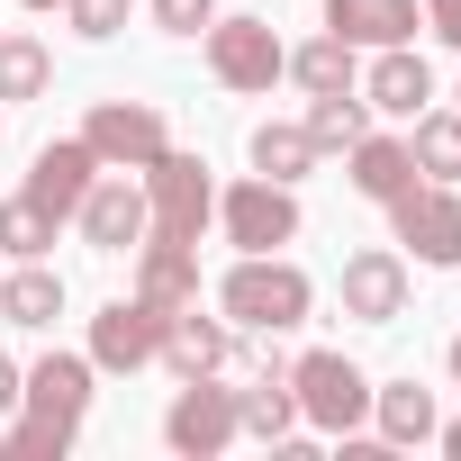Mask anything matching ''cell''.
<instances>
[{
    "mask_svg": "<svg viewBox=\"0 0 461 461\" xmlns=\"http://www.w3.org/2000/svg\"><path fill=\"white\" fill-rule=\"evenodd\" d=\"M0 272H10V263H0Z\"/></svg>",
    "mask_w": 461,
    "mask_h": 461,
    "instance_id": "obj_37",
    "label": "cell"
},
{
    "mask_svg": "<svg viewBox=\"0 0 461 461\" xmlns=\"http://www.w3.org/2000/svg\"><path fill=\"white\" fill-rule=\"evenodd\" d=\"M136 181H145V236H163V245H199V226H217V181H208L199 154L163 145Z\"/></svg>",
    "mask_w": 461,
    "mask_h": 461,
    "instance_id": "obj_2",
    "label": "cell"
},
{
    "mask_svg": "<svg viewBox=\"0 0 461 461\" xmlns=\"http://www.w3.org/2000/svg\"><path fill=\"white\" fill-rule=\"evenodd\" d=\"M335 299H344L353 326H398V317H407V254H398V245H362V254H344Z\"/></svg>",
    "mask_w": 461,
    "mask_h": 461,
    "instance_id": "obj_9",
    "label": "cell"
},
{
    "mask_svg": "<svg viewBox=\"0 0 461 461\" xmlns=\"http://www.w3.org/2000/svg\"><path fill=\"white\" fill-rule=\"evenodd\" d=\"M82 145H91L109 172H145V163L172 145V127H163L154 100H100V109L82 118Z\"/></svg>",
    "mask_w": 461,
    "mask_h": 461,
    "instance_id": "obj_8",
    "label": "cell"
},
{
    "mask_svg": "<svg viewBox=\"0 0 461 461\" xmlns=\"http://www.w3.org/2000/svg\"><path fill=\"white\" fill-rule=\"evenodd\" d=\"M362 100H371L380 118H416V109H434V64H425L416 46H371Z\"/></svg>",
    "mask_w": 461,
    "mask_h": 461,
    "instance_id": "obj_14",
    "label": "cell"
},
{
    "mask_svg": "<svg viewBox=\"0 0 461 461\" xmlns=\"http://www.w3.org/2000/svg\"><path fill=\"white\" fill-rule=\"evenodd\" d=\"M290 389H299V425L308 434H362L371 425V371L353 353H299L290 362Z\"/></svg>",
    "mask_w": 461,
    "mask_h": 461,
    "instance_id": "obj_3",
    "label": "cell"
},
{
    "mask_svg": "<svg viewBox=\"0 0 461 461\" xmlns=\"http://www.w3.org/2000/svg\"><path fill=\"white\" fill-rule=\"evenodd\" d=\"M136 299H154L163 317L190 308V299H199V245H163V236H145V245H136Z\"/></svg>",
    "mask_w": 461,
    "mask_h": 461,
    "instance_id": "obj_17",
    "label": "cell"
},
{
    "mask_svg": "<svg viewBox=\"0 0 461 461\" xmlns=\"http://www.w3.org/2000/svg\"><path fill=\"white\" fill-rule=\"evenodd\" d=\"M163 353V308L154 299H109L100 317H91V371H145Z\"/></svg>",
    "mask_w": 461,
    "mask_h": 461,
    "instance_id": "obj_11",
    "label": "cell"
},
{
    "mask_svg": "<svg viewBox=\"0 0 461 461\" xmlns=\"http://www.w3.org/2000/svg\"><path fill=\"white\" fill-rule=\"evenodd\" d=\"M443 371H452V389H461V335H452V344H443Z\"/></svg>",
    "mask_w": 461,
    "mask_h": 461,
    "instance_id": "obj_34",
    "label": "cell"
},
{
    "mask_svg": "<svg viewBox=\"0 0 461 461\" xmlns=\"http://www.w3.org/2000/svg\"><path fill=\"white\" fill-rule=\"evenodd\" d=\"M416 28H425V0H326V37H344V46H416Z\"/></svg>",
    "mask_w": 461,
    "mask_h": 461,
    "instance_id": "obj_16",
    "label": "cell"
},
{
    "mask_svg": "<svg viewBox=\"0 0 461 461\" xmlns=\"http://www.w3.org/2000/svg\"><path fill=\"white\" fill-rule=\"evenodd\" d=\"M46 91H55V55H46V37H28V28H0V109L46 100Z\"/></svg>",
    "mask_w": 461,
    "mask_h": 461,
    "instance_id": "obj_23",
    "label": "cell"
},
{
    "mask_svg": "<svg viewBox=\"0 0 461 461\" xmlns=\"http://www.w3.org/2000/svg\"><path fill=\"white\" fill-rule=\"evenodd\" d=\"M236 434H245V425H236V389H217V371L172 389V407H163V443H172L181 461H217Z\"/></svg>",
    "mask_w": 461,
    "mask_h": 461,
    "instance_id": "obj_7",
    "label": "cell"
},
{
    "mask_svg": "<svg viewBox=\"0 0 461 461\" xmlns=\"http://www.w3.org/2000/svg\"><path fill=\"white\" fill-rule=\"evenodd\" d=\"M172 380H208V371H226V362H236V326H226V317H199V299L190 308H172L163 317V353H154Z\"/></svg>",
    "mask_w": 461,
    "mask_h": 461,
    "instance_id": "obj_13",
    "label": "cell"
},
{
    "mask_svg": "<svg viewBox=\"0 0 461 461\" xmlns=\"http://www.w3.org/2000/svg\"><path fill=\"white\" fill-rule=\"evenodd\" d=\"M425 28H434V37L461 55V0H425Z\"/></svg>",
    "mask_w": 461,
    "mask_h": 461,
    "instance_id": "obj_31",
    "label": "cell"
},
{
    "mask_svg": "<svg viewBox=\"0 0 461 461\" xmlns=\"http://www.w3.org/2000/svg\"><path fill=\"white\" fill-rule=\"evenodd\" d=\"M64 452H73V434L46 425V416H10L0 425V461H64Z\"/></svg>",
    "mask_w": 461,
    "mask_h": 461,
    "instance_id": "obj_28",
    "label": "cell"
},
{
    "mask_svg": "<svg viewBox=\"0 0 461 461\" xmlns=\"http://www.w3.org/2000/svg\"><path fill=\"white\" fill-rule=\"evenodd\" d=\"M55 254V217L19 190V199H0V263H46Z\"/></svg>",
    "mask_w": 461,
    "mask_h": 461,
    "instance_id": "obj_26",
    "label": "cell"
},
{
    "mask_svg": "<svg viewBox=\"0 0 461 461\" xmlns=\"http://www.w3.org/2000/svg\"><path fill=\"white\" fill-rule=\"evenodd\" d=\"M452 109H461V91H452Z\"/></svg>",
    "mask_w": 461,
    "mask_h": 461,
    "instance_id": "obj_36",
    "label": "cell"
},
{
    "mask_svg": "<svg viewBox=\"0 0 461 461\" xmlns=\"http://www.w3.org/2000/svg\"><path fill=\"white\" fill-rule=\"evenodd\" d=\"M245 154H254V172H263V181H290V190H299V181L317 172V136H308L299 118H263Z\"/></svg>",
    "mask_w": 461,
    "mask_h": 461,
    "instance_id": "obj_22",
    "label": "cell"
},
{
    "mask_svg": "<svg viewBox=\"0 0 461 461\" xmlns=\"http://www.w3.org/2000/svg\"><path fill=\"white\" fill-rule=\"evenodd\" d=\"M407 154L425 181H461V109H416L407 118Z\"/></svg>",
    "mask_w": 461,
    "mask_h": 461,
    "instance_id": "obj_25",
    "label": "cell"
},
{
    "mask_svg": "<svg viewBox=\"0 0 461 461\" xmlns=\"http://www.w3.org/2000/svg\"><path fill=\"white\" fill-rule=\"evenodd\" d=\"M389 226H398V254L407 263L461 272V181H407L389 199Z\"/></svg>",
    "mask_w": 461,
    "mask_h": 461,
    "instance_id": "obj_4",
    "label": "cell"
},
{
    "mask_svg": "<svg viewBox=\"0 0 461 461\" xmlns=\"http://www.w3.org/2000/svg\"><path fill=\"white\" fill-rule=\"evenodd\" d=\"M91 353H46V362H28V380H19V416H46V425H64V434H82V416H91Z\"/></svg>",
    "mask_w": 461,
    "mask_h": 461,
    "instance_id": "obj_12",
    "label": "cell"
},
{
    "mask_svg": "<svg viewBox=\"0 0 461 461\" xmlns=\"http://www.w3.org/2000/svg\"><path fill=\"white\" fill-rule=\"evenodd\" d=\"M308 100H326V91H362V46H344V37H308V46H290V64H281Z\"/></svg>",
    "mask_w": 461,
    "mask_h": 461,
    "instance_id": "obj_21",
    "label": "cell"
},
{
    "mask_svg": "<svg viewBox=\"0 0 461 461\" xmlns=\"http://www.w3.org/2000/svg\"><path fill=\"white\" fill-rule=\"evenodd\" d=\"M73 226H82V245H91V254H136V245H145V181L100 172V181L82 190Z\"/></svg>",
    "mask_w": 461,
    "mask_h": 461,
    "instance_id": "obj_10",
    "label": "cell"
},
{
    "mask_svg": "<svg viewBox=\"0 0 461 461\" xmlns=\"http://www.w3.org/2000/svg\"><path fill=\"white\" fill-rule=\"evenodd\" d=\"M208 19H217V0H154V28L163 37H199Z\"/></svg>",
    "mask_w": 461,
    "mask_h": 461,
    "instance_id": "obj_30",
    "label": "cell"
},
{
    "mask_svg": "<svg viewBox=\"0 0 461 461\" xmlns=\"http://www.w3.org/2000/svg\"><path fill=\"white\" fill-rule=\"evenodd\" d=\"M55 317H64V272H46V263H10L0 272V326L46 335Z\"/></svg>",
    "mask_w": 461,
    "mask_h": 461,
    "instance_id": "obj_18",
    "label": "cell"
},
{
    "mask_svg": "<svg viewBox=\"0 0 461 461\" xmlns=\"http://www.w3.org/2000/svg\"><path fill=\"white\" fill-rule=\"evenodd\" d=\"M100 172H109V163H100V154H91L82 136H55V145H46V154L28 163V199H37V208H46V217L64 226V217L82 208V190H91Z\"/></svg>",
    "mask_w": 461,
    "mask_h": 461,
    "instance_id": "obj_15",
    "label": "cell"
},
{
    "mask_svg": "<svg viewBox=\"0 0 461 461\" xmlns=\"http://www.w3.org/2000/svg\"><path fill=\"white\" fill-rule=\"evenodd\" d=\"M236 425H245L254 443H290V434H299V389L272 380V371H254V389H236Z\"/></svg>",
    "mask_w": 461,
    "mask_h": 461,
    "instance_id": "obj_24",
    "label": "cell"
},
{
    "mask_svg": "<svg viewBox=\"0 0 461 461\" xmlns=\"http://www.w3.org/2000/svg\"><path fill=\"white\" fill-rule=\"evenodd\" d=\"M64 19H73V37H91V46H109V37L127 28V0H64Z\"/></svg>",
    "mask_w": 461,
    "mask_h": 461,
    "instance_id": "obj_29",
    "label": "cell"
},
{
    "mask_svg": "<svg viewBox=\"0 0 461 461\" xmlns=\"http://www.w3.org/2000/svg\"><path fill=\"white\" fill-rule=\"evenodd\" d=\"M434 443H443V452L461 461V416H452V425H434Z\"/></svg>",
    "mask_w": 461,
    "mask_h": 461,
    "instance_id": "obj_33",
    "label": "cell"
},
{
    "mask_svg": "<svg viewBox=\"0 0 461 461\" xmlns=\"http://www.w3.org/2000/svg\"><path fill=\"white\" fill-rule=\"evenodd\" d=\"M308 308H317V281L290 254H236V272L217 281V317L236 335H290L308 326Z\"/></svg>",
    "mask_w": 461,
    "mask_h": 461,
    "instance_id": "obj_1",
    "label": "cell"
},
{
    "mask_svg": "<svg viewBox=\"0 0 461 461\" xmlns=\"http://www.w3.org/2000/svg\"><path fill=\"white\" fill-rule=\"evenodd\" d=\"M299 127L317 136V154H335V145L371 136V100H362V91H326V100H308V118H299Z\"/></svg>",
    "mask_w": 461,
    "mask_h": 461,
    "instance_id": "obj_27",
    "label": "cell"
},
{
    "mask_svg": "<svg viewBox=\"0 0 461 461\" xmlns=\"http://www.w3.org/2000/svg\"><path fill=\"white\" fill-rule=\"evenodd\" d=\"M371 434H380L389 452L434 443V389H416V380H380V389H371Z\"/></svg>",
    "mask_w": 461,
    "mask_h": 461,
    "instance_id": "obj_20",
    "label": "cell"
},
{
    "mask_svg": "<svg viewBox=\"0 0 461 461\" xmlns=\"http://www.w3.org/2000/svg\"><path fill=\"white\" fill-rule=\"evenodd\" d=\"M217 226H226L236 254H281V245H299V190L254 172L236 190H217Z\"/></svg>",
    "mask_w": 461,
    "mask_h": 461,
    "instance_id": "obj_6",
    "label": "cell"
},
{
    "mask_svg": "<svg viewBox=\"0 0 461 461\" xmlns=\"http://www.w3.org/2000/svg\"><path fill=\"white\" fill-rule=\"evenodd\" d=\"M19 380H28V371H19L10 353H0V425H10V416H19Z\"/></svg>",
    "mask_w": 461,
    "mask_h": 461,
    "instance_id": "obj_32",
    "label": "cell"
},
{
    "mask_svg": "<svg viewBox=\"0 0 461 461\" xmlns=\"http://www.w3.org/2000/svg\"><path fill=\"white\" fill-rule=\"evenodd\" d=\"M344 154H353V172H344V181H353L362 199H380V208H389L407 181H425V172H416V154H407V136H353Z\"/></svg>",
    "mask_w": 461,
    "mask_h": 461,
    "instance_id": "obj_19",
    "label": "cell"
},
{
    "mask_svg": "<svg viewBox=\"0 0 461 461\" xmlns=\"http://www.w3.org/2000/svg\"><path fill=\"white\" fill-rule=\"evenodd\" d=\"M199 55H208L217 91H245V100H263L281 82V64H290V46L272 37V19H226V10L199 28Z\"/></svg>",
    "mask_w": 461,
    "mask_h": 461,
    "instance_id": "obj_5",
    "label": "cell"
},
{
    "mask_svg": "<svg viewBox=\"0 0 461 461\" xmlns=\"http://www.w3.org/2000/svg\"><path fill=\"white\" fill-rule=\"evenodd\" d=\"M19 10H64V0H19Z\"/></svg>",
    "mask_w": 461,
    "mask_h": 461,
    "instance_id": "obj_35",
    "label": "cell"
}]
</instances>
